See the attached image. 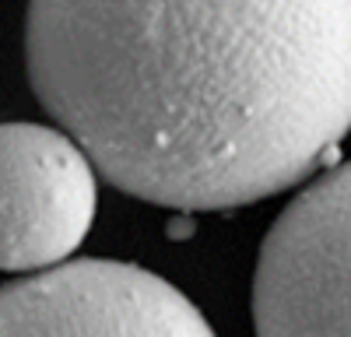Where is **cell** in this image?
<instances>
[{
	"label": "cell",
	"instance_id": "1",
	"mask_svg": "<svg viewBox=\"0 0 351 337\" xmlns=\"http://www.w3.org/2000/svg\"><path fill=\"white\" fill-rule=\"evenodd\" d=\"M43 109L130 197L228 211L351 130V0H28Z\"/></svg>",
	"mask_w": 351,
	"mask_h": 337
},
{
	"label": "cell",
	"instance_id": "2",
	"mask_svg": "<svg viewBox=\"0 0 351 337\" xmlns=\"http://www.w3.org/2000/svg\"><path fill=\"white\" fill-rule=\"evenodd\" d=\"M253 323L263 337H351V162L306 186L267 232Z\"/></svg>",
	"mask_w": 351,
	"mask_h": 337
},
{
	"label": "cell",
	"instance_id": "3",
	"mask_svg": "<svg viewBox=\"0 0 351 337\" xmlns=\"http://www.w3.org/2000/svg\"><path fill=\"white\" fill-rule=\"evenodd\" d=\"M200 309L152 271L77 260L0 288V337H208Z\"/></svg>",
	"mask_w": 351,
	"mask_h": 337
},
{
	"label": "cell",
	"instance_id": "4",
	"mask_svg": "<svg viewBox=\"0 0 351 337\" xmlns=\"http://www.w3.org/2000/svg\"><path fill=\"white\" fill-rule=\"evenodd\" d=\"M95 162L64 130L0 123V271L71 257L95 218Z\"/></svg>",
	"mask_w": 351,
	"mask_h": 337
}]
</instances>
